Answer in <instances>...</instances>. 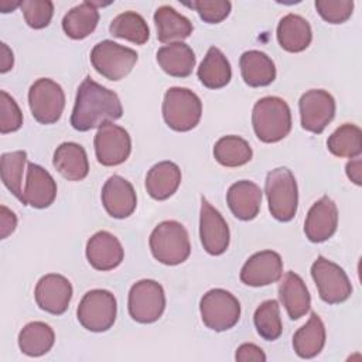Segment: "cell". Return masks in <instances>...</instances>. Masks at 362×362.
<instances>
[{
	"mask_svg": "<svg viewBox=\"0 0 362 362\" xmlns=\"http://www.w3.org/2000/svg\"><path fill=\"white\" fill-rule=\"evenodd\" d=\"M311 276L327 304L344 303L352 294V284L344 269L324 256H318L311 264Z\"/></svg>",
	"mask_w": 362,
	"mask_h": 362,
	"instance_id": "obj_11",
	"label": "cell"
},
{
	"mask_svg": "<svg viewBox=\"0 0 362 362\" xmlns=\"http://www.w3.org/2000/svg\"><path fill=\"white\" fill-rule=\"evenodd\" d=\"M157 62L170 76L187 78L195 66V54L192 48L182 41L171 42L157 51Z\"/></svg>",
	"mask_w": 362,
	"mask_h": 362,
	"instance_id": "obj_28",
	"label": "cell"
},
{
	"mask_svg": "<svg viewBox=\"0 0 362 362\" xmlns=\"http://www.w3.org/2000/svg\"><path fill=\"white\" fill-rule=\"evenodd\" d=\"M197 75L204 86L209 89H219L230 82L232 69L223 52L216 47H211L204 57Z\"/></svg>",
	"mask_w": 362,
	"mask_h": 362,
	"instance_id": "obj_31",
	"label": "cell"
},
{
	"mask_svg": "<svg viewBox=\"0 0 362 362\" xmlns=\"http://www.w3.org/2000/svg\"><path fill=\"white\" fill-rule=\"evenodd\" d=\"M279 297L291 320H298L310 311L311 297L304 280L294 272H287L279 284Z\"/></svg>",
	"mask_w": 362,
	"mask_h": 362,
	"instance_id": "obj_22",
	"label": "cell"
},
{
	"mask_svg": "<svg viewBox=\"0 0 362 362\" xmlns=\"http://www.w3.org/2000/svg\"><path fill=\"white\" fill-rule=\"evenodd\" d=\"M129 314L140 324L157 321L165 308V294L160 283L143 279L134 283L129 291Z\"/></svg>",
	"mask_w": 362,
	"mask_h": 362,
	"instance_id": "obj_9",
	"label": "cell"
},
{
	"mask_svg": "<svg viewBox=\"0 0 362 362\" xmlns=\"http://www.w3.org/2000/svg\"><path fill=\"white\" fill-rule=\"evenodd\" d=\"M157 38L163 44L178 42L192 34V23L171 6H161L154 13Z\"/></svg>",
	"mask_w": 362,
	"mask_h": 362,
	"instance_id": "obj_26",
	"label": "cell"
},
{
	"mask_svg": "<svg viewBox=\"0 0 362 362\" xmlns=\"http://www.w3.org/2000/svg\"><path fill=\"white\" fill-rule=\"evenodd\" d=\"M17 226V216L13 211H10L7 206H0V236L1 239H6L10 233L16 230Z\"/></svg>",
	"mask_w": 362,
	"mask_h": 362,
	"instance_id": "obj_43",
	"label": "cell"
},
{
	"mask_svg": "<svg viewBox=\"0 0 362 362\" xmlns=\"http://www.w3.org/2000/svg\"><path fill=\"white\" fill-rule=\"evenodd\" d=\"M283 276V260L274 250L252 255L240 270V281L246 286L262 287L279 281Z\"/></svg>",
	"mask_w": 362,
	"mask_h": 362,
	"instance_id": "obj_16",
	"label": "cell"
},
{
	"mask_svg": "<svg viewBox=\"0 0 362 362\" xmlns=\"http://www.w3.org/2000/svg\"><path fill=\"white\" fill-rule=\"evenodd\" d=\"M327 147L335 157H359L362 153V132L356 124L344 123L328 137Z\"/></svg>",
	"mask_w": 362,
	"mask_h": 362,
	"instance_id": "obj_35",
	"label": "cell"
},
{
	"mask_svg": "<svg viewBox=\"0 0 362 362\" xmlns=\"http://www.w3.org/2000/svg\"><path fill=\"white\" fill-rule=\"evenodd\" d=\"M117 304L109 290L95 288L88 291L76 310L79 324L92 332H105L116 321Z\"/></svg>",
	"mask_w": 362,
	"mask_h": 362,
	"instance_id": "obj_6",
	"label": "cell"
},
{
	"mask_svg": "<svg viewBox=\"0 0 362 362\" xmlns=\"http://www.w3.org/2000/svg\"><path fill=\"white\" fill-rule=\"evenodd\" d=\"M255 134L263 143H277L291 130V112L287 102L279 96L259 99L252 110Z\"/></svg>",
	"mask_w": 362,
	"mask_h": 362,
	"instance_id": "obj_2",
	"label": "cell"
},
{
	"mask_svg": "<svg viewBox=\"0 0 362 362\" xmlns=\"http://www.w3.org/2000/svg\"><path fill=\"white\" fill-rule=\"evenodd\" d=\"M28 105L38 123L52 124L59 120L65 107L64 89L49 78H40L30 86Z\"/></svg>",
	"mask_w": 362,
	"mask_h": 362,
	"instance_id": "obj_10",
	"label": "cell"
},
{
	"mask_svg": "<svg viewBox=\"0 0 362 362\" xmlns=\"http://www.w3.org/2000/svg\"><path fill=\"white\" fill-rule=\"evenodd\" d=\"M249 143L239 136H223L214 146V157L223 167H240L252 160Z\"/></svg>",
	"mask_w": 362,
	"mask_h": 362,
	"instance_id": "obj_33",
	"label": "cell"
},
{
	"mask_svg": "<svg viewBox=\"0 0 362 362\" xmlns=\"http://www.w3.org/2000/svg\"><path fill=\"white\" fill-rule=\"evenodd\" d=\"M99 6L103 3L83 1L72 7L62 18V30L72 40L86 38L99 23Z\"/></svg>",
	"mask_w": 362,
	"mask_h": 362,
	"instance_id": "obj_29",
	"label": "cell"
},
{
	"mask_svg": "<svg viewBox=\"0 0 362 362\" xmlns=\"http://www.w3.org/2000/svg\"><path fill=\"white\" fill-rule=\"evenodd\" d=\"M102 204L112 218L124 219L136 209V191L126 178L112 175L102 188Z\"/></svg>",
	"mask_w": 362,
	"mask_h": 362,
	"instance_id": "obj_18",
	"label": "cell"
},
{
	"mask_svg": "<svg viewBox=\"0 0 362 362\" xmlns=\"http://www.w3.org/2000/svg\"><path fill=\"white\" fill-rule=\"evenodd\" d=\"M20 8L25 23L34 30L47 27L54 14V3L49 0H24L21 1Z\"/></svg>",
	"mask_w": 362,
	"mask_h": 362,
	"instance_id": "obj_38",
	"label": "cell"
},
{
	"mask_svg": "<svg viewBox=\"0 0 362 362\" xmlns=\"http://www.w3.org/2000/svg\"><path fill=\"white\" fill-rule=\"evenodd\" d=\"M199 238L204 249L212 255L219 256L226 252L230 240L229 226L221 212L215 209L204 197L201 198L199 214Z\"/></svg>",
	"mask_w": 362,
	"mask_h": 362,
	"instance_id": "obj_14",
	"label": "cell"
},
{
	"mask_svg": "<svg viewBox=\"0 0 362 362\" xmlns=\"http://www.w3.org/2000/svg\"><path fill=\"white\" fill-rule=\"evenodd\" d=\"M109 31L113 37L127 40L137 45L146 44L150 37L146 20L136 11H124L116 16L109 25Z\"/></svg>",
	"mask_w": 362,
	"mask_h": 362,
	"instance_id": "obj_34",
	"label": "cell"
},
{
	"mask_svg": "<svg viewBox=\"0 0 362 362\" xmlns=\"http://www.w3.org/2000/svg\"><path fill=\"white\" fill-rule=\"evenodd\" d=\"M27 161V153L24 150L3 153L0 158V174L1 181L6 188L17 197L21 202L24 199L23 195V173Z\"/></svg>",
	"mask_w": 362,
	"mask_h": 362,
	"instance_id": "obj_36",
	"label": "cell"
},
{
	"mask_svg": "<svg viewBox=\"0 0 362 362\" xmlns=\"http://www.w3.org/2000/svg\"><path fill=\"white\" fill-rule=\"evenodd\" d=\"M298 109L303 129L320 134L335 116V99L324 89H310L301 95Z\"/></svg>",
	"mask_w": 362,
	"mask_h": 362,
	"instance_id": "obj_13",
	"label": "cell"
},
{
	"mask_svg": "<svg viewBox=\"0 0 362 362\" xmlns=\"http://www.w3.org/2000/svg\"><path fill=\"white\" fill-rule=\"evenodd\" d=\"M54 342V329L42 321L28 322L18 334V346L21 352L28 356L45 355L48 351H51Z\"/></svg>",
	"mask_w": 362,
	"mask_h": 362,
	"instance_id": "obj_32",
	"label": "cell"
},
{
	"mask_svg": "<svg viewBox=\"0 0 362 362\" xmlns=\"http://www.w3.org/2000/svg\"><path fill=\"white\" fill-rule=\"evenodd\" d=\"M95 154L105 167L124 163L132 151V139L127 130L112 122L102 124L95 134Z\"/></svg>",
	"mask_w": 362,
	"mask_h": 362,
	"instance_id": "obj_12",
	"label": "cell"
},
{
	"mask_svg": "<svg viewBox=\"0 0 362 362\" xmlns=\"http://www.w3.org/2000/svg\"><path fill=\"white\" fill-rule=\"evenodd\" d=\"M150 250L156 260L167 266L185 262L191 253V243L187 229L177 221L158 223L148 239Z\"/></svg>",
	"mask_w": 362,
	"mask_h": 362,
	"instance_id": "obj_3",
	"label": "cell"
},
{
	"mask_svg": "<svg viewBox=\"0 0 362 362\" xmlns=\"http://www.w3.org/2000/svg\"><path fill=\"white\" fill-rule=\"evenodd\" d=\"M139 55L134 49L115 41L103 40L90 51V62L98 74L109 81H120L130 74Z\"/></svg>",
	"mask_w": 362,
	"mask_h": 362,
	"instance_id": "obj_7",
	"label": "cell"
},
{
	"mask_svg": "<svg viewBox=\"0 0 362 362\" xmlns=\"http://www.w3.org/2000/svg\"><path fill=\"white\" fill-rule=\"evenodd\" d=\"M325 345V327L317 313H311L308 321L293 335V348L303 359L317 356Z\"/></svg>",
	"mask_w": 362,
	"mask_h": 362,
	"instance_id": "obj_30",
	"label": "cell"
},
{
	"mask_svg": "<svg viewBox=\"0 0 362 362\" xmlns=\"http://www.w3.org/2000/svg\"><path fill=\"white\" fill-rule=\"evenodd\" d=\"M23 195V204L37 209L48 208L57 197V182L45 168L28 163Z\"/></svg>",
	"mask_w": 362,
	"mask_h": 362,
	"instance_id": "obj_20",
	"label": "cell"
},
{
	"mask_svg": "<svg viewBox=\"0 0 362 362\" xmlns=\"http://www.w3.org/2000/svg\"><path fill=\"white\" fill-rule=\"evenodd\" d=\"M240 74L246 85L252 88L267 86L276 79V66L272 58L257 49L246 51L239 59Z\"/></svg>",
	"mask_w": 362,
	"mask_h": 362,
	"instance_id": "obj_27",
	"label": "cell"
},
{
	"mask_svg": "<svg viewBox=\"0 0 362 362\" xmlns=\"http://www.w3.org/2000/svg\"><path fill=\"white\" fill-rule=\"evenodd\" d=\"M123 107L116 92L102 86L89 76L83 79L76 92L71 124L78 132H88L105 123L120 119Z\"/></svg>",
	"mask_w": 362,
	"mask_h": 362,
	"instance_id": "obj_1",
	"label": "cell"
},
{
	"mask_svg": "<svg viewBox=\"0 0 362 362\" xmlns=\"http://www.w3.org/2000/svg\"><path fill=\"white\" fill-rule=\"evenodd\" d=\"M235 359L239 362H264L266 361V355L263 352V349L255 344L246 342L242 344L238 349H236V355Z\"/></svg>",
	"mask_w": 362,
	"mask_h": 362,
	"instance_id": "obj_42",
	"label": "cell"
},
{
	"mask_svg": "<svg viewBox=\"0 0 362 362\" xmlns=\"http://www.w3.org/2000/svg\"><path fill=\"white\" fill-rule=\"evenodd\" d=\"M1 59H0V72L4 74L7 71H10L13 68V64H14V57H13V52L11 49L7 47V44L1 42Z\"/></svg>",
	"mask_w": 362,
	"mask_h": 362,
	"instance_id": "obj_45",
	"label": "cell"
},
{
	"mask_svg": "<svg viewBox=\"0 0 362 362\" xmlns=\"http://www.w3.org/2000/svg\"><path fill=\"white\" fill-rule=\"evenodd\" d=\"M315 8L318 14L331 24H342L351 16L354 10L352 0H317Z\"/></svg>",
	"mask_w": 362,
	"mask_h": 362,
	"instance_id": "obj_41",
	"label": "cell"
},
{
	"mask_svg": "<svg viewBox=\"0 0 362 362\" xmlns=\"http://www.w3.org/2000/svg\"><path fill=\"white\" fill-rule=\"evenodd\" d=\"M201 115L202 103L197 93L181 86L167 89L163 100V117L170 129L192 130L199 123Z\"/></svg>",
	"mask_w": 362,
	"mask_h": 362,
	"instance_id": "obj_5",
	"label": "cell"
},
{
	"mask_svg": "<svg viewBox=\"0 0 362 362\" xmlns=\"http://www.w3.org/2000/svg\"><path fill=\"white\" fill-rule=\"evenodd\" d=\"M264 192L273 218L280 222H288L294 218L298 206V189L297 181L287 167H279L267 173Z\"/></svg>",
	"mask_w": 362,
	"mask_h": 362,
	"instance_id": "obj_4",
	"label": "cell"
},
{
	"mask_svg": "<svg viewBox=\"0 0 362 362\" xmlns=\"http://www.w3.org/2000/svg\"><path fill=\"white\" fill-rule=\"evenodd\" d=\"M346 175L348 178L356 184V185H361L362 184V163H361V158L355 157L354 160L348 161L346 163Z\"/></svg>",
	"mask_w": 362,
	"mask_h": 362,
	"instance_id": "obj_44",
	"label": "cell"
},
{
	"mask_svg": "<svg viewBox=\"0 0 362 362\" xmlns=\"http://www.w3.org/2000/svg\"><path fill=\"white\" fill-rule=\"evenodd\" d=\"M202 322L214 331L230 329L240 318V303L238 298L223 290L212 288L206 291L199 301Z\"/></svg>",
	"mask_w": 362,
	"mask_h": 362,
	"instance_id": "obj_8",
	"label": "cell"
},
{
	"mask_svg": "<svg viewBox=\"0 0 362 362\" xmlns=\"http://www.w3.org/2000/svg\"><path fill=\"white\" fill-rule=\"evenodd\" d=\"M181 184V170L173 161L154 164L146 175V189L153 199L164 201L170 198Z\"/></svg>",
	"mask_w": 362,
	"mask_h": 362,
	"instance_id": "obj_25",
	"label": "cell"
},
{
	"mask_svg": "<svg viewBox=\"0 0 362 362\" xmlns=\"http://www.w3.org/2000/svg\"><path fill=\"white\" fill-rule=\"evenodd\" d=\"M185 6L194 8L199 17L209 24H216L225 20L232 8L228 0H195L192 3H185Z\"/></svg>",
	"mask_w": 362,
	"mask_h": 362,
	"instance_id": "obj_40",
	"label": "cell"
},
{
	"mask_svg": "<svg viewBox=\"0 0 362 362\" xmlns=\"http://www.w3.org/2000/svg\"><path fill=\"white\" fill-rule=\"evenodd\" d=\"M277 41L288 52H301L311 44L313 31L310 23L298 14L284 16L277 25Z\"/></svg>",
	"mask_w": 362,
	"mask_h": 362,
	"instance_id": "obj_24",
	"label": "cell"
},
{
	"mask_svg": "<svg viewBox=\"0 0 362 362\" xmlns=\"http://www.w3.org/2000/svg\"><path fill=\"white\" fill-rule=\"evenodd\" d=\"M52 164L57 171L69 181H81L89 173V161L85 148L74 141H65L54 151Z\"/></svg>",
	"mask_w": 362,
	"mask_h": 362,
	"instance_id": "obj_23",
	"label": "cell"
},
{
	"mask_svg": "<svg viewBox=\"0 0 362 362\" xmlns=\"http://www.w3.org/2000/svg\"><path fill=\"white\" fill-rule=\"evenodd\" d=\"M23 126V113L17 102L6 92L0 90V133L7 134Z\"/></svg>",
	"mask_w": 362,
	"mask_h": 362,
	"instance_id": "obj_39",
	"label": "cell"
},
{
	"mask_svg": "<svg viewBox=\"0 0 362 362\" xmlns=\"http://www.w3.org/2000/svg\"><path fill=\"white\" fill-rule=\"evenodd\" d=\"M124 257V250L119 239L107 232H96L86 243V259L90 266L100 272L117 267Z\"/></svg>",
	"mask_w": 362,
	"mask_h": 362,
	"instance_id": "obj_19",
	"label": "cell"
},
{
	"mask_svg": "<svg viewBox=\"0 0 362 362\" xmlns=\"http://www.w3.org/2000/svg\"><path fill=\"white\" fill-rule=\"evenodd\" d=\"M37 305L54 315L64 314L72 298V284L62 274L49 273L42 276L35 286Z\"/></svg>",
	"mask_w": 362,
	"mask_h": 362,
	"instance_id": "obj_15",
	"label": "cell"
},
{
	"mask_svg": "<svg viewBox=\"0 0 362 362\" xmlns=\"http://www.w3.org/2000/svg\"><path fill=\"white\" fill-rule=\"evenodd\" d=\"M263 192L257 184L240 180L232 184L226 192V202L230 212L240 221H252L257 216Z\"/></svg>",
	"mask_w": 362,
	"mask_h": 362,
	"instance_id": "obj_21",
	"label": "cell"
},
{
	"mask_svg": "<svg viewBox=\"0 0 362 362\" xmlns=\"http://www.w3.org/2000/svg\"><path fill=\"white\" fill-rule=\"evenodd\" d=\"M253 322L257 334L266 341L277 339L283 332L280 307L276 300L263 301L255 311Z\"/></svg>",
	"mask_w": 362,
	"mask_h": 362,
	"instance_id": "obj_37",
	"label": "cell"
},
{
	"mask_svg": "<svg viewBox=\"0 0 362 362\" xmlns=\"http://www.w3.org/2000/svg\"><path fill=\"white\" fill-rule=\"evenodd\" d=\"M338 226V208L335 202L324 195L310 208L305 222L304 233L310 242L320 243L329 239Z\"/></svg>",
	"mask_w": 362,
	"mask_h": 362,
	"instance_id": "obj_17",
	"label": "cell"
}]
</instances>
